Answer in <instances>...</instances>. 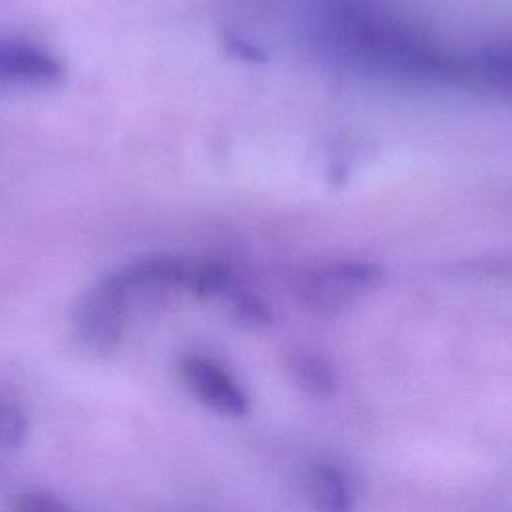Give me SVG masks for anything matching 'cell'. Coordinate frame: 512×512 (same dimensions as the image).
I'll return each instance as SVG.
<instances>
[{"instance_id":"cell-7","label":"cell","mask_w":512,"mask_h":512,"mask_svg":"<svg viewBox=\"0 0 512 512\" xmlns=\"http://www.w3.org/2000/svg\"><path fill=\"white\" fill-rule=\"evenodd\" d=\"M222 300L226 302L230 316L246 328H264L272 322V312L266 302L246 288L232 284Z\"/></svg>"},{"instance_id":"cell-8","label":"cell","mask_w":512,"mask_h":512,"mask_svg":"<svg viewBox=\"0 0 512 512\" xmlns=\"http://www.w3.org/2000/svg\"><path fill=\"white\" fill-rule=\"evenodd\" d=\"M26 430H28V422L24 412L18 406L0 398V446L4 448L20 446L22 440L26 438Z\"/></svg>"},{"instance_id":"cell-2","label":"cell","mask_w":512,"mask_h":512,"mask_svg":"<svg viewBox=\"0 0 512 512\" xmlns=\"http://www.w3.org/2000/svg\"><path fill=\"white\" fill-rule=\"evenodd\" d=\"M130 296L118 272L82 292L72 310V324L80 340L96 352H112L122 340Z\"/></svg>"},{"instance_id":"cell-3","label":"cell","mask_w":512,"mask_h":512,"mask_svg":"<svg viewBox=\"0 0 512 512\" xmlns=\"http://www.w3.org/2000/svg\"><path fill=\"white\" fill-rule=\"evenodd\" d=\"M184 386L208 408L224 416H244L250 410V398L244 388L214 360L188 354L178 364Z\"/></svg>"},{"instance_id":"cell-1","label":"cell","mask_w":512,"mask_h":512,"mask_svg":"<svg viewBox=\"0 0 512 512\" xmlns=\"http://www.w3.org/2000/svg\"><path fill=\"white\" fill-rule=\"evenodd\" d=\"M382 276V268L368 260H332L304 270L296 282V294L310 312L332 316L374 290Z\"/></svg>"},{"instance_id":"cell-4","label":"cell","mask_w":512,"mask_h":512,"mask_svg":"<svg viewBox=\"0 0 512 512\" xmlns=\"http://www.w3.org/2000/svg\"><path fill=\"white\" fill-rule=\"evenodd\" d=\"M62 62L44 46L0 36V88H46L60 82Z\"/></svg>"},{"instance_id":"cell-9","label":"cell","mask_w":512,"mask_h":512,"mask_svg":"<svg viewBox=\"0 0 512 512\" xmlns=\"http://www.w3.org/2000/svg\"><path fill=\"white\" fill-rule=\"evenodd\" d=\"M16 512H76L60 498L46 492H28L18 498Z\"/></svg>"},{"instance_id":"cell-6","label":"cell","mask_w":512,"mask_h":512,"mask_svg":"<svg viewBox=\"0 0 512 512\" xmlns=\"http://www.w3.org/2000/svg\"><path fill=\"white\" fill-rule=\"evenodd\" d=\"M288 372L292 380L312 396H330L336 388L334 366L320 354L296 350L288 356Z\"/></svg>"},{"instance_id":"cell-5","label":"cell","mask_w":512,"mask_h":512,"mask_svg":"<svg viewBox=\"0 0 512 512\" xmlns=\"http://www.w3.org/2000/svg\"><path fill=\"white\" fill-rule=\"evenodd\" d=\"M308 492L316 512H352V492L338 466L316 464L308 476Z\"/></svg>"}]
</instances>
